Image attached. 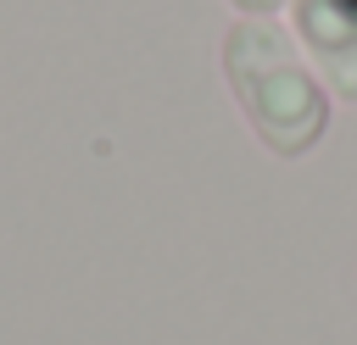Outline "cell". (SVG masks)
I'll return each mask as SVG.
<instances>
[{
    "instance_id": "obj_1",
    "label": "cell",
    "mask_w": 357,
    "mask_h": 345,
    "mask_svg": "<svg viewBox=\"0 0 357 345\" xmlns=\"http://www.w3.org/2000/svg\"><path fill=\"white\" fill-rule=\"evenodd\" d=\"M223 72L251 134L273 156H301L324 139L329 95L273 17H245L223 33Z\"/></svg>"
},
{
    "instance_id": "obj_3",
    "label": "cell",
    "mask_w": 357,
    "mask_h": 345,
    "mask_svg": "<svg viewBox=\"0 0 357 345\" xmlns=\"http://www.w3.org/2000/svg\"><path fill=\"white\" fill-rule=\"evenodd\" d=\"M234 6H240L245 17H273V11L284 6V0H234Z\"/></svg>"
},
{
    "instance_id": "obj_2",
    "label": "cell",
    "mask_w": 357,
    "mask_h": 345,
    "mask_svg": "<svg viewBox=\"0 0 357 345\" xmlns=\"http://www.w3.org/2000/svg\"><path fill=\"white\" fill-rule=\"evenodd\" d=\"M296 28L312 45L324 78L346 100H357V0H301Z\"/></svg>"
}]
</instances>
